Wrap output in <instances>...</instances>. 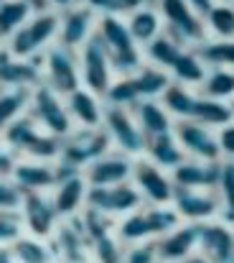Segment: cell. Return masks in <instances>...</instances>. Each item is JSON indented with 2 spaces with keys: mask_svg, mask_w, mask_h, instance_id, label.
Listing matches in <instances>:
<instances>
[{
  "mask_svg": "<svg viewBox=\"0 0 234 263\" xmlns=\"http://www.w3.org/2000/svg\"><path fill=\"white\" fill-rule=\"evenodd\" d=\"M87 179L81 174H74L64 181H59L54 189H51V202H54V210L59 215V220H69V217H77L81 215V210L87 207Z\"/></svg>",
  "mask_w": 234,
  "mask_h": 263,
  "instance_id": "obj_23",
  "label": "cell"
},
{
  "mask_svg": "<svg viewBox=\"0 0 234 263\" xmlns=\"http://www.w3.org/2000/svg\"><path fill=\"white\" fill-rule=\"evenodd\" d=\"M148 161H153L156 166H160L163 172H173L181 161H186V154L181 151L173 130L171 133H163V136H156V138H148L145 143V154H143Z\"/></svg>",
  "mask_w": 234,
  "mask_h": 263,
  "instance_id": "obj_27",
  "label": "cell"
},
{
  "mask_svg": "<svg viewBox=\"0 0 234 263\" xmlns=\"http://www.w3.org/2000/svg\"><path fill=\"white\" fill-rule=\"evenodd\" d=\"M77 57H79V80H81V87L94 92L97 97H104V92L110 89L112 80H115V72H112L110 57H107L104 46L99 44L97 33L79 49Z\"/></svg>",
  "mask_w": 234,
  "mask_h": 263,
  "instance_id": "obj_9",
  "label": "cell"
},
{
  "mask_svg": "<svg viewBox=\"0 0 234 263\" xmlns=\"http://www.w3.org/2000/svg\"><path fill=\"white\" fill-rule=\"evenodd\" d=\"M23 235L18 212H0V248H10Z\"/></svg>",
  "mask_w": 234,
  "mask_h": 263,
  "instance_id": "obj_43",
  "label": "cell"
},
{
  "mask_svg": "<svg viewBox=\"0 0 234 263\" xmlns=\"http://www.w3.org/2000/svg\"><path fill=\"white\" fill-rule=\"evenodd\" d=\"M18 215H20L23 233L33 235V238H41V240H49L56 233L59 222H61L49 194H23Z\"/></svg>",
  "mask_w": 234,
  "mask_h": 263,
  "instance_id": "obj_13",
  "label": "cell"
},
{
  "mask_svg": "<svg viewBox=\"0 0 234 263\" xmlns=\"http://www.w3.org/2000/svg\"><path fill=\"white\" fill-rule=\"evenodd\" d=\"M133 186L140 192L143 204H171L173 202V179L168 172H163L153 161H148L145 156L135 159L133 164V176H130Z\"/></svg>",
  "mask_w": 234,
  "mask_h": 263,
  "instance_id": "obj_11",
  "label": "cell"
},
{
  "mask_svg": "<svg viewBox=\"0 0 234 263\" xmlns=\"http://www.w3.org/2000/svg\"><path fill=\"white\" fill-rule=\"evenodd\" d=\"M94 33H97L99 44L104 46V51H107V57H110V64H112L115 77H130V74H135V72L145 64L143 49L133 41L125 18L99 15Z\"/></svg>",
  "mask_w": 234,
  "mask_h": 263,
  "instance_id": "obj_1",
  "label": "cell"
},
{
  "mask_svg": "<svg viewBox=\"0 0 234 263\" xmlns=\"http://www.w3.org/2000/svg\"><path fill=\"white\" fill-rule=\"evenodd\" d=\"M31 8L23 0H3L0 3V46L31 18Z\"/></svg>",
  "mask_w": 234,
  "mask_h": 263,
  "instance_id": "obj_36",
  "label": "cell"
},
{
  "mask_svg": "<svg viewBox=\"0 0 234 263\" xmlns=\"http://www.w3.org/2000/svg\"><path fill=\"white\" fill-rule=\"evenodd\" d=\"M81 5H87L97 18H99V15L127 18L133 10H138V8L145 5V3H143V0H81Z\"/></svg>",
  "mask_w": 234,
  "mask_h": 263,
  "instance_id": "obj_42",
  "label": "cell"
},
{
  "mask_svg": "<svg viewBox=\"0 0 234 263\" xmlns=\"http://www.w3.org/2000/svg\"><path fill=\"white\" fill-rule=\"evenodd\" d=\"M23 3L31 8V13H46V10H54L49 0H23Z\"/></svg>",
  "mask_w": 234,
  "mask_h": 263,
  "instance_id": "obj_49",
  "label": "cell"
},
{
  "mask_svg": "<svg viewBox=\"0 0 234 263\" xmlns=\"http://www.w3.org/2000/svg\"><path fill=\"white\" fill-rule=\"evenodd\" d=\"M59 36V10H46V13H33L5 44L3 49L13 54L15 59H31L44 54L49 46L56 44Z\"/></svg>",
  "mask_w": 234,
  "mask_h": 263,
  "instance_id": "obj_3",
  "label": "cell"
},
{
  "mask_svg": "<svg viewBox=\"0 0 234 263\" xmlns=\"http://www.w3.org/2000/svg\"><path fill=\"white\" fill-rule=\"evenodd\" d=\"M158 263H178L186 256L199 251V225L196 222H181L163 238L153 240Z\"/></svg>",
  "mask_w": 234,
  "mask_h": 263,
  "instance_id": "obj_19",
  "label": "cell"
},
{
  "mask_svg": "<svg viewBox=\"0 0 234 263\" xmlns=\"http://www.w3.org/2000/svg\"><path fill=\"white\" fill-rule=\"evenodd\" d=\"M0 3H3V0H0Z\"/></svg>",
  "mask_w": 234,
  "mask_h": 263,
  "instance_id": "obj_56",
  "label": "cell"
},
{
  "mask_svg": "<svg viewBox=\"0 0 234 263\" xmlns=\"http://www.w3.org/2000/svg\"><path fill=\"white\" fill-rule=\"evenodd\" d=\"M10 179L23 194H49L56 186L54 164L49 161H33V159H18Z\"/></svg>",
  "mask_w": 234,
  "mask_h": 263,
  "instance_id": "obj_21",
  "label": "cell"
},
{
  "mask_svg": "<svg viewBox=\"0 0 234 263\" xmlns=\"http://www.w3.org/2000/svg\"><path fill=\"white\" fill-rule=\"evenodd\" d=\"M178 263H211V261H209L206 256H201V253L196 251V253H191V256H186L183 261H178Z\"/></svg>",
  "mask_w": 234,
  "mask_h": 263,
  "instance_id": "obj_51",
  "label": "cell"
},
{
  "mask_svg": "<svg viewBox=\"0 0 234 263\" xmlns=\"http://www.w3.org/2000/svg\"><path fill=\"white\" fill-rule=\"evenodd\" d=\"M188 120H196V123H201V125H206V128L219 130L222 125H227V123L234 120V107H232V102L209 100V97H201V95H199Z\"/></svg>",
  "mask_w": 234,
  "mask_h": 263,
  "instance_id": "obj_28",
  "label": "cell"
},
{
  "mask_svg": "<svg viewBox=\"0 0 234 263\" xmlns=\"http://www.w3.org/2000/svg\"><path fill=\"white\" fill-rule=\"evenodd\" d=\"M51 243V251H54V258L56 263H87L92 261L89 256V243H87V235H84V228H81V217H69V220H61L56 233L49 238Z\"/></svg>",
  "mask_w": 234,
  "mask_h": 263,
  "instance_id": "obj_15",
  "label": "cell"
},
{
  "mask_svg": "<svg viewBox=\"0 0 234 263\" xmlns=\"http://www.w3.org/2000/svg\"><path fill=\"white\" fill-rule=\"evenodd\" d=\"M133 118H135V123H138V128L143 130L145 138H156V136L173 130V118L160 105V100H140L133 107Z\"/></svg>",
  "mask_w": 234,
  "mask_h": 263,
  "instance_id": "obj_25",
  "label": "cell"
},
{
  "mask_svg": "<svg viewBox=\"0 0 234 263\" xmlns=\"http://www.w3.org/2000/svg\"><path fill=\"white\" fill-rule=\"evenodd\" d=\"M18 164V154L0 138V176H10Z\"/></svg>",
  "mask_w": 234,
  "mask_h": 263,
  "instance_id": "obj_47",
  "label": "cell"
},
{
  "mask_svg": "<svg viewBox=\"0 0 234 263\" xmlns=\"http://www.w3.org/2000/svg\"><path fill=\"white\" fill-rule=\"evenodd\" d=\"M125 23H127V31H130L133 41L140 49H145L153 39H158L163 33V18H160L156 5H140L138 10H133L125 18Z\"/></svg>",
  "mask_w": 234,
  "mask_h": 263,
  "instance_id": "obj_26",
  "label": "cell"
},
{
  "mask_svg": "<svg viewBox=\"0 0 234 263\" xmlns=\"http://www.w3.org/2000/svg\"><path fill=\"white\" fill-rule=\"evenodd\" d=\"M0 138L18 154V159H33V161H49V164H54L59 159V151H61V138L44 133L28 112H23L20 118H15L0 133Z\"/></svg>",
  "mask_w": 234,
  "mask_h": 263,
  "instance_id": "obj_2",
  "label": "cell"
},
{
  "mask_svg": "<svg viewBox=\"0 0 234 263\" xmlns=\"http://www.w3.org/2000/svg\"><path fill=\"white\" fill-rule=\"evenodd\" d=\"M110 151H112V143H110V136L104 133V128H74L61 141V151H59L56 161H61L77 172H84L92 161H97L99 156H104Z\"/></svg>",
  "mask_w": 234,
  "mask_h": 263,
  "instance_id": "obj_6",
  "label": "cell"
},
{
  "mask_svg": "<svg viewBox=\"0 0 234 263\" xmlns=\"http://www.w3.org/2000/svg\"><path fill=\"white\" fill-rule=\"evenodd\" d=\"M199 253L211 263H234V228L211 220L199 225Z\"/></svg>",
  "mask_w": 234,
  "mask_h": 263,
  "instance_id": "obj_17",
  "label": "cell"
},
{
  "mask_svg": "<svg viewBox=\"0 0 234 263\" xmlns=\"http://www.w3.org/2000/svg\"><path fill=\"white\" fill-rule=\"evenodd\" d=\"M217 146L222 161H234V120L217 130Z\"/></svg>",
  "mask_w": 234,
  "mask_h": 263,
  "instance_id": "obj_46",
  "label": "cell"
},
{
  "mask_svg": "<svg viewBox=\"0 0 234 263\" xmlns=\"http://www.w3.org/2000/svg\"><path fill=\"white\" fill-rule=\"evenodd\" d=\"M232 107H234V100H232Z\"/></svg>",
  "mask_w": 234,
  "mask_h": 263,
  "instance_id": "obj_55",
  "label": "cell"
},
{
  "mask_svg": "<svg viewBox=\"0 0 234 263\" xmlns=\"http://www.w3.org/2000/svg\"><path fill=\"white\" fill-rule=\"evenodd\" d=\"M102 100H104V105H110V107H125V110H133V107L140 102V95H138V89H135L133 77H115Z\"/></svg>",
  "mask_w": 234,
  "mask_h": 263,
  "instance_id": "obj_40",
  "label": "cell"
},
{
  "mask_svg": "<svg viewBox=\"0 0 234 263\" xmlns=\"http://www.w3.org/2000/svg\"><path fill=\"white\" fill-rule=\"evenodd\" d=\"M186 3L191 5V10H194L196 15H201V18H204V15H206V13L219 3V0H186Z\"/></svg>",
  "mask_w": 234,
  "mask_h": 263,
  "instance_id": "obj_48",
  "label": "cell"
},
{
  "mask_svg": "<svg viewBox=\"0 0 234 263\" xmlns=\"http://www.w3.org/2000/svg\"><path fill=\"white\" fill-rule=\"evenodd\" d=\"M196 97H199L196 89L183 87L178 82H171L168 89L160 95V105L168 110V115L173 118V123L176 120H188L191 118V110L196 105Z\"/></svg>",
  "mask_w": 234,
  "mask_h": 263,
  "instance_id": "obj_31",
  "label": "cell"
},
{
  "mask_svg": "<svg viewBox=\"0 0 234 263\" xmlns=\"http://www.w3.org/2000/svg\"><path fill=\"white\" fill-rule=\"evenodd\" d=\"M183 49H188V46L178 44L176 39H171V36L163 31L158 39H153V41L143 49V57H145L148 64H153V67L163 69V72H171V67L176 64V59L181 57Z\"/></svg>",
  "mask_w": 234,
  "mask_h": 263,
  "instance_id": "obj_30",
  "label": "cell"
},
{
  "mask_svg": "<svg viewBox=\"0 0 234 263\" xmlns=\"http://www.w3.org/2000/svg\"><path fill=\"white\" fill-rule=\"evenodd\" d=\"M199 59L206 69H232L234 72V39H206L196 46Z\"/></svg>",
  "mask_w": 234,
  "mask_h": 263,
  "instance_id": "obj_32",
  "label": "cell"
},
{
  "mask_svg": "<svg viewBox=\"0 0 234 263\" xmlns=\"http://www.w3.org/2000/svg\"><path fill=\"white\" fill-rule=\"evenodd\" d=\"M122 263H158L156 246L153 243H138V246H127Z\"/></svg>",
  "mask_w": 234,
  "mask_h": 263,
  "instance_id": "obj_45",
  "label": "cell"
},
{
  "mask_svg": "<svg viewBox=\"0 0 234 263\" xmlns=\"http://www.w3.org/2000/svg\"><path fill=\"white\" fill-rule=\"evenodd\" d=\"M201 97L209 100H222V102H232L234 100V72L232 69H209L204 82L196 87Z\"/></svg>",
  "mask_w": 234,
  "mask_h": 263,
  "instance_id": "obj_35",
  "label": "cell"
},
{
  "mask_svg": "<svg viewBox=\"0 0 234 263\" xmlns=\"http://www.w3.org/2000/svg\"><path fill=\"white\" fill-rule=\"evenodd\" d=\"M87 263H94V261H87Z\"/></svg>",
  "mask_w": 234,
  "mask_h": 263,
  "instance_id": "obj_54",
  "label": "cell"
},
{
  "mask_svg": "<svg viewBox=\"0 0 234 263\" xmlns=\"http://www.w3.org/2000/svg\"><path fill=\"white\" fill-rule=\"evenodd\" d=\"M130 77H133V82H135V89H138L140 100H160V95L173 82L168 72L158 69V67L148 64V62H145L135 74H130Z\"/></svg>",
  "mask_w": 234,
  "mask_h": 263,
  "instance_id": "obj_33",
  "label": "cell"
},
{
  "mask_svg": "<svg viewBox=\"0 0 234 263\" xmlns=\"http://www.w3.org/2000/svg\"><path fill=\"white\" fill-rule=\"evenodd\" d=\"M219 172H222V161L186 159V161H181L171 172V179H173V186L176 189H206V192H217Z\"/></svg>",
  "mask_w": 234,
  "mask_h": 263,
  "instance_id": "obj_20",
  "label": "cell"
},
{
  "mask_svg": "<svg viewBox=\"0 0 234 263\" xmlns=\"http://www.w3.org/2000/svg\"><path fill=\"white\" fill-rule=\"evenodd\" d=\"M0 263H18L10 248H0Z\"/></svg>",
  "mask_w": 234,
  "mask_h": 263,
  "instance_id": "obj_52",
  "label": "cell"
},
{
  "mask_svg": "<svg viewBox=\"0 0 234 263\" xmlns=\"http://www.w3.org/2000/svg\"><path fill=\"white\" fill-rule=\"evenodd\" d=\"M217 197H219V220L234 228V161H222Z\"/></svg>",
  "mask_w": 234,
  "mask_h": 263,
  "instance_id": "obj_38",
  "label": "cell"
},
{
  "mask_svg": "<svg viewBox=\"0 0 234 263\" xmlns=\"http://www.w3.org/2000/svg\"><path fill=\"white\" fill-rule=\"evenodd\" d=\"M173 136L186 154V159L196 161H222L219 146H217V130L206 128L196 120H176L173 123Z\"/></svg>",
  "mask_w": 234,
  "mask_h": 263,
  "instance_id": "obj_12",
  "label": "cell"
},
{
  "mask_svg": "<svg viewBox=\"0 0 234 263\" xmlns=\"http://www.w3.org/2000/svg\"><path fill=\"white\" fill-rule=\"evenodd\" d=\"M64 102H67V110H69L74 128H102V115H104V100L102 97L79 87L72 95H67Z\"/></svg>",
  "mask_w": 234,
  "mask_h": 263,
  "instance_id": "obj_24",
  "label": "cell"
},
{
  "mask_svg": "<svg viewBox=\"0 0 234 263\" xmlns=\"http://www.w3.org/2000/svg\"><path fill=\"white\" fill-rule=\"evenodd\" d=\"M44 82L41 67L31 59H15L5 49H0V89H31Z\"/></svg>",
  "mask_w": 234,
  "mask_h": 263,
  "instance_id": "obj_22",
  "label": "cell"
},
{
  "mask_svg": "<svg viewBox=\"0 0 234 263\" xmlns=\"http://www.w3.org/2000/svg\"><path fill=\"white\" fill-rule=\"evenodd\" d=\"M87 207L97 210L112 220H120V217L140 210L143 197L133 186V181H122L115 186H89L87 189Z\"/></svg>",
  "mask_w": 234,
  "mask_h": 263,
  "instance_id": "obj_10",
  "label": "cell"
},
{
  "mask_svg": "<svg viewBox=\"0 0 234 263\" xmlns=\"http://www.w3.org/2000/svg\"><path fill=\"white\" fill-rule=\"evenodd\" d=\"M219 3H232V5H234V0H219Z\"/></svg>",
  "mask_w": 234,
  "mask_h": 263,
  "instance_id": "obj_53",
  "label": "cell"
},
{
  "mask_svg": "<svg viewBox=\"0 0 234 263\" xmlns=\"http://www.w3.org/2000/svg\"><path fill=\"white\" fill-rule=\"evenodd\" d=\"M10 251L18 263H56L49 240H41V238H33L26 233L10 246Z\"/></svg>",
  "mask_w": 234,
  "mask_h": 263,
  "instance_id": "obj_34",
  "label": "cell"
},
{
  "mask_svg": "<svg viewBox=\"0 0 234 263\" xmlns=\"http://www.w3.org/2000/svg\"><path fill=\"white\" fill-rule=\"evenodd\" d=\"M49 3H51V8H54V10H64V8L77 5V3H81V0H49Z\"/></svg>",
  "mask_w": 234,
  "mask_h": 263,
  "instance_id": "obj_50",
  "label": "cell"
},
{
  "mask_svg": "<svg viewBox=\"0 0 234 263\" xmlns=\"http://www.w3.org/2000/svg\"><path fill=\"white\" fill-rule=\"evenodd\" d=\"M173 210L178 212L181 222H211L219 220V197L217 192L206 189H176L173 192Z\"/></svg>",
  "mask_w": 234,
  "mask_h": 263,
  "instance_id": "obj_16",
  "label": "cell"
},
{
  "mask_svg": "<svg viewBox=\"0 0 234 263\" xmlns=\"http://www.w3.org/2000/svg\"><path fill=\"white\" fill-rule=\"evenodd\" d=\"M102 128L110 136L112 151H120L130 159H140L145 154V143L148 138L143 136V130L138 128L133 110L125 107H110L104 105V115H102Z\"/></svg>",
  "mask_w": 234,
  "mask_h": 263,
  "instance_id": "obj_7",
  "label": "cell"
},
{
  "mask_svg": "<svg viewBox=\"0 0 234 263\" xmlns=\"http://www.w3.org/2000/svg\"><path fill=\"white\" fill-rule=\"evenodd\" d=\"M97 31V15L87 8V5H69L64 10H59V36L56 44L64 49L79 51Z\"/></svg>",
  "mask_w": 234,
  "mask_h": 263,
  "instance_id": "obj_14",
  "label": "cell"
},
{
  "mask_svg": "<svg viewBox=\"0 0 234 263\" xmlns=\"http://www.w3.org/2000/svg\"><path fill=\"white\" fill-rule=\"evenodd\" d=\"M133 164H135V159H130L120 151H110V154L99 156L97 161H92L81 172V176L87 179L89 186H115V184L130 181Z\"/></svg>",
  "mask_w": 234,
  "mask_h": 263,
  "instance_id": "obj_18",
  "label": "cell"
},
{
  "mask_svg": "<svg viewBox=\"0 0 234 263\" xmlns=\"http://www.w3.org/2000/svg\"><path fill=\"white\" fill-rule=\"evenodd\" d=\"M41 77H44V85L51 87L56 95H61V97L72 95L74 89L81 87L77 51L64 49V46H59V44L49 46V49L44 51Z\"/></svg>",
  "mask_w": 234,
  "mask_h": 263,
  "instance_id": "obj_8",
  "label": "cell"
},
{
  "mask_svg": "<svg viewBox=\"0 0 234 263\" xmlns=\"http://www.w3.org/2000/svg\"><path fill=\"white\" fill-rule=\"evenodd\" d=\"M206 64L199 59V54H196V49H183L181 51V57L176 59V64L171 67V80L173 82H178V85H183V87H191L196 89L201 82H204V77H206Z\"/></svg>",
  "mask_w": 234,
  "mask_h": 263,
  "instance_id": "obj_29",
  "label": "cell"
},
{
  "mask_svg": "<svg viewBox=\"0 0 234 263\" xmlns=\"http://www.w3.org/2000/svg\"><path fill=\"white\" fill-rule=\"evenodd\" d=\"M23 202V192L15 186L10 176H0V212H18Z\"/></svg>",
  "mask_w": 234,
  "mask_h": 263,
  "instance_id": "obj_44",
  "label": "cell"
},
{
  "mask_svg": "<svg viewBox=\"0 0 234 263\" xmlns=\"http://www.w3.org/2000/svg\"><path fill=\"white\" fill-rule=\"evenodd\" d=\"M0 49H3V46H0Z\"/></svg>",
  "mask_w": 234,
  "mask_h": 263,
  "instance_id": "obj_57",
  "label": "cell"
},
{
  "mask_svg": "<svg viewBox=\"0 0 234 263\" xmlns=\"http://www.w3.org/2000/svg\"><path fill=\"white\" fill-rule=\"evenodd\" d=\"M89 256L94 263H122L125 246L115 238V233H110L97 240H89Z\"/></svg>",
  "mask_w": 234,
  "mask_h": 263,
  "instance_id": "obj_41",
  "label": "cell"
},
{
  "mask_svg": "<svg viewBox=\"0 0 234 263\" xmlns=\"http://www.w3.org/2000/svg\"><path fill=\"white\" fill-rule=\"evenodd\" d=\"M36 125L49 133V136H56V138H67L72 130H74V123L69 118V110H67V102L61 95H56L51 87H46L44 82L38 87L31 89V100H28V110H26Z\"/></svg>",
  "mask_w": 234,
  "mask_h": 263,
  "instance_id": "obj_4",
  "label": "cell"
},
{
  "mask_svg": "<svg viewBox=\"0 0 234 263\" xmlns=\"http://www.w3.org/2000/svg\"><path fill=\"white\" fill-rule=\"evenodd\" d=\"M28 89H0V133L28 110Z\"/></svg>",
  "mask_w": 234,
  "mask_h": 263,
  "instance_id": "obj_39",
  "label": "cell"
},
{
  "mask_svg": "<svg viewBox=\"0 0 234 263\" xmlns=\"http://www.w3.org/2000/svg\"><path fill=\"white\" fill-rule=\"evenodd\" d=\"M204 26H206L209 39H234V5L217 3L204 15Z\"/></svg>",
  "mask_w": 234,
  "mask_h": 263,
  "instance_id": "obj_37",
  "label": "cell"
},
{
  "mask_svg": "<svg viewBox=\"0 0 234 263\" xmlns=\"http://www.w3.org/2000/svg\"><path fill=\"white\" fill-rule=\"evenodd\" d=\"M156 8L160 13V18H163V31L171 39H176L178 44H183L188 49H196L209 39L204 18L196 15L186 0H158Z\"/></svg>",
  "mask_w": 234,
  "mask_h": 263,
  "instance_id": "obj_5",
  "label": "cell"
}]
</instances>
